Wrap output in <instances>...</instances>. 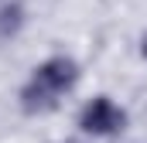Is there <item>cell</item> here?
Wrapping results in <instances>:
<instances>
[{
    "mask_svg": "<svg viewBox=\"0 0 147 143\" xmlns=\"http://www.w3.org/2000/svg\"><path fill=\"white\" fill-rule=\"evenodd\" d=\"M79 82V65L65 55H55L48 61H41L34 75L28 78V85L21 89V109L24 112H51L58 106V99Z\"/></svg>",
    "mask_w": 147,
    "mask_h": 143,
    "instance_id": "6da1fadb",
    "label": "cell"
},
{
    "mask_svg": "<svg viewBox=\"0 0 147 143\" xmlns=\"http://www.w3.org/2000/svg\"><path fill=\"white\" fill-rule=\"evenodd\" d=\"M79 126H82L86 133H92V136H116V133H123V126H127V112L116 106L113 99L96 96L92 102H86L82 116H79Z\"/></svg>",
    "mask_w": 147,
    "mask_h": 143,
    "instance_id": "7a4b0ae2",
    "label": "cell"
},
{
    "mask_svg": "<svg viewBox=\"0 0 147 143\" xmlns=\"http://www.w3.org/2000/svg\"><path fill=\"white\" fill-rule=\"evenodd\" d=\"M24 27V7L21 3H3L0 7V41H10Z\"/></svg>",
    "mask_w": 147,
    "mask_h": 143,
    "instance_id": "3957f363",
    "label": "cell"
},
{
    "mask_svg": "<svg viewBox=\"0 0 147 143\" xmlns=\"http://www.w3.org/2000/svg\"><path fill=\"white\" fill-rule=\"evenodd\" d=\"M140 55H144V58H147V37H144V41H140Z\"/></svg>",
    "mask_w": 147,
    "mask_h": 143,
    "instance_id": "277c9868",
    "label": "cell"
},
{
    "mask_svg": "<svg viewBox=\"0 0 147 143\" xmlns=\"http://www.w3.org/2000/svg\"><path fill=\"white\" fill-rule=\"evenodd\" d=\"M65 143H75V140H65Z\"/></svg>",
    "mask_w": 147,
    "mask_h": 143,
    "instance_id": "5b68a950",
    "label": "cell"
}]
</instances>
